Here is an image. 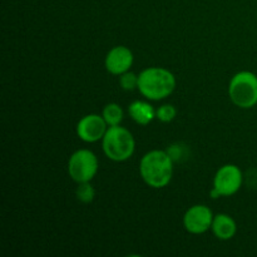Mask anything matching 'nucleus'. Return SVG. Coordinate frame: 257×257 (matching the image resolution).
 <instances>
[{"mask_svg":"<svg viewBox=\"0 0 257 257\" xmlns=\"http://www.w3.org/2000/svg\"><path fill=\"white\" fill-rule=\"evenodd\" d=\"M104 155L114 162H124L131 158L136 150V141L132 133L120 125L108 127L102 140Z\"/></svg>","mask_w":257,"mask_h":257,"instance_id":"nucleus-3","label":"nucleus"},{"mask_svg":"<svg viewBox=\"0 0 257 257\" xmlns=\"http://www.w3.org/2000/svg\"><path fill=\"white\" fill-rule=\"evenodd\" d=\"M242 185V172L235 165H225L216 172L211 197H227L238 192Z\"/></svg>","mask_w":257,"mask_h":257,"instance_id":"nucleus-6","label":"nucleus"},{"mask_svg":"<svg viewBox=\"0 0 257 257\" xmlns=\"http://www.w3.org/2000/svg\"><path fill=\"white\" fill-rule=\"evenodd\" d=\"M103 118L109 127L112 125H119L123 120V109L117 103H109L103 108Z\"/></svg>","mask_w":257,"mask_h":257,"instance_id":"nucleus-12","label":"nucleus"},{"mask_svg":"<svg viewBox=\"0 0 257 257\" xmlns=\"http://www.w3.org/2000/svg\"><path fill=\"white\" fill-rule=\"evenodd\" d=\"M133 53L123 45H118L110 49L105 57V69L113 75H120L128 72L133 64Z\"/></svg>","mask_w":257,"mask_h":257,"instance_id":"nucleus-9","label":"nucleus"},{"mask_svg":"<svg viewBox=\"0 0 257 257\" xmlns=\"http://www.w3.org/2000/svg\"><path fill=\"white\" fill-rule=\"evenodd\" d=\"M212 232L218 240H231L233 236L236 235L237 231V225H236L235 220L231 217L230 215L226 213H218L213 217L212 221Z\"/></svg>","mask_w":257,"mask_h":257,"instance_id":"nucleus-10","label":"nucleus"},{"mask_svg":"<svg viewBox=\"0 0 257 257\" xmlns=\"http://www.w3.org/2000/svg\"><path fill=\"white\" fill-rule=\"evenodd\" d=\"M119 84L124 90L136 89V88H138V75L128 70V72L120 74Z\"/></svg>","mask_w":257,"mask_h":257,"instance_id":"nucleus-15","label":"nucleus"},{"mask_svg":"<svg viewBox=\"0 0 257 257\" xmlns=\"http://www.w3.org/2000/svg\"><path fill=\"white\" fill-rule=\"evenodd\" d=\"M176 88V78L168 69L151 67L138 74V90L150 100L170 97Z\"/></svg>","mask_w":257,"mask_h":257,"instance_id":"nucleus-2","label":"nucleus"},{"mask_svg":"<svg viewBox=\"0 0 257 257\" xmlns=\"http://www.w3.org/2000/svg\"><path fill=\"white\" fill-rule=\"evenodd\" d=\"M77 191H75V196L78 200L83 203H90L95 197V190L90 182H83L78 183Z\"/></svg>","mask_w":257,"mask_h":257,"instance_id":"nucleus-13","label":"nucleus"},{"mask_svg":"<svg viewBox=\"0 0 257 257\" xmlns=\"http://www.w3.org/2000/svg\"><path fill=\"white\" fill-rule=\"evenodd\" d=\"M228 95L233 104L242 109L255 107L257 104V75L247 70L236 73L228 85Z\"/></svg>","mask_w":257,"mask_h":257,"instance_id":"nucleus-4","label":"nucleus"},{"mask_svg":"<svg viewBox=\"0 0 257 257\" xmlns=\"http://www.w3.org/2000/svg\"><path fill=\"white\" fill-rule=\"evenodd\" d=\"M177 115V110L172 104H163L156 110V118L162 123H170Z\"/></svg>","mask_w":257,"mask_h":257,"instance_id":"nucleus-14","label":"nucleus"},{"mask_svg":"<svg viewBox=\"0 0 257 257\" xmlns=\"http://www.w3.org/2000/svg\"><path fill=\"white\" fill-rule=\"evenodd\" d=\"M108 127L107 122L103 115L99 114H87L78 122L77 136L87 143H94L103 140Z\"/></svg>","mask_w":257,"mask_h":257,"instance_id":"nucleus-8","label":"nucleus"},{"mask_svg":"<svg viewBox=\"0 0 257 257\" xmlns=\"http://www.w3.org/2000/svg\"><path fill=\"white\" fill-rule=\"evenodd\" d=\"M131 118L140 125H147L156 118V110L150 103L143 100H135L128 107Z\"/></svg>","mask_w":257,"mask_h":257,"instance_id":"nucleus-11","label":"nucleus"},{"mask_svg":"<svg viewBox=\"0 0 257 257\" xmlns=\"http://www.w3.org/2000/svg\"><path fill=\"white\" fill-rule=\"evenodd\" d=\"M213 213L206 205H195L186 211L183 216V226L192 235H201L212 226Z\"/></svg>","mask_w":257,"mask_h":257,"instance_id":"nucleus-7","label":"nucleus"},{"mask_svg":"<svg viewBox=\"0 0 257 257\" xmlns=\"http://www.w3.org/2000/svg\"><path fill=\"white\" fill-rule=\"evenodd\" d=\"M98 172V158L92 151L78 150L70 156L68 173L77 183L90 182Z\"/></svg>","mask_w":257,"mask_h":257,"instance_id":"nucleus-5","label":"nucleus"},{"mask_svg":"<svg viewBox=\"0 0 257 257\" xmlns=\"http://www.w3.org/2000/svg\"><path fill=\"white\" fill-rule=\"evenodd\" d=\"M142 180L152 188H163L171 182L173 175V160L168 152L153 150L146 153L140 163Z\"/></svg>","mask_w":257,"mask_h":257,"instance_id":"nucleus-1","label":"nucleus"}]
</instances>
